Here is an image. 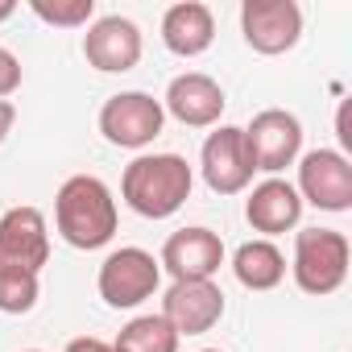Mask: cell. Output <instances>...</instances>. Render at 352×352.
Here are the masks:
<instances>
[{"label":"cell","instance_id":"1","mask_svg":"<svg viewBox=\"0 0 352 352\" xmlns=\"http://www.w3.org/2000/svg\"><path fill=\"white\" fill-rule=\"evenodd\" d=\"M195 187V174L179 153H141L120 174V199L145 220H170Z\"/></svg>","mask_w":352,"mask_h":352},{"label":"cell","instance_id":"2","mask_svg":"<svg viewBox=\"0 0 352 352\" xmlns=\"http://www.w3.org/2000/svg\"><path fill=\"white\" fill-rule=\"evenodd\" d=\"M54 224L71 249H104L116 236V199L96 174H71L54 195Z\"/></svg>","mask_w":352,"mask_h":352},{"label":"cell","instance_id":"3","mask_svg":"<svg viewBox=\"0 0 352 352\" xmlns=\"http://www.w3.org/2000/svg\"><path fill=\"white\" fill-rule=\"evenodd\" d=\"M348 257H352V245L344 232L336 228H302L294 236V261H290V274L298 282L302 294H336L348 278Z\"/></svg>","mask_w":352,"mask_h":352},{"label":"cell","instance_id":"4","mask_svg":"<svg viewBox=\"0 0 352 352\" xmlns=\"http://www.w3.org/2000/svg\"><path fill=\"white\" fill-rule=\"evenodd\" d=\"M96 286H100V298H104L112 311H133V307H141L145 298L157 294V286H162V265H157L153 253H145V249H137V245H124V249H112V253L104 257Z\"/></svg>","mask_w":352,"mask_h":352},{"label":"cell","instance_id":"5","mask_svg":"<svg viewBox=\"0 0 352 352\" xmlns=\"http://www.w3.org/2000/svg\"><path fill=\"white\" fill-rule=\"evenodd\" d=\"M166 124L162 100H153L149 91H116L112 100H104L100 108V133L120 145V149H145L157 141Z\"/></svg>","mask_w":352,"mask_h":352},{"label":"cell","instance_id":"6","mask_svg":"<svg viewBox=\"0 0 352 352\" xmlns=\"http://www.w3.org/2000/svg\"><path fill=\"white\" fill-rule=\"evenodd\" d=\"M298 199L319 212L352 208V162L340 149H311L298 157Z\"/></svg>","mask_w":352,"mask_h":352},{"label":"cell","instance_id":"7","mask_svg":"<svg viewBox=\"0 0 352 352\" xmlns=\"http://www.w3.org/2000/svg\"><path fill=\"white\" fill-rule=\"evenodd\" d=\"M199 170H204V183L216 195H241L257 174V166L249 157V145H245V129L220 124L216 133H208L204 153H199Z\"/></svg>","mask_w":352,"mask_h":352},{"label":"cell","instance_id":"8","mask_svg":"<svg viewBox=\"0 0 352 352\" xmlns=\"http://www.w3.org/2000/svg\"><path fill=\"white\" fill-rule=\"evenodd\" d=\"M241 34L257 54H286L302 38V9L294 0H245Z\"/></svg>","mask_w":352,"mask_h":352},{"label":"cell","instance_id":"9","mask_svg":"<svg viewBox=\"0 0 352 352\" xmlns=\"http://www.w3.org/2000/svg\"><path fill=\"white\" fill-rule=\"evenodd\" d=\"M245 145H249V157H253L257 170L278 174V170L298 162V153H302V124L286 108H265V112H257L249 120Z\"/></svg>","mask_w":352,"mask_h":352},{"label":"cell","instance_id":"10","mask_svg":"<svg viewBox=\"0 0 352 352\" xmlns=\"http://www.w3.org/2000/svg\"><path fill=\"white\" fill-rule=\"evenodd\" d=\"M50 261V228L38 208H9L0 216V270L42 274Z\"/></svg>","mask_w":352,"mask_h":352},{"label":"cell","instance_id":"11","mask_svg":"<svg viewBox=\"0 0 352 352\" xmlns=\"http://www.w3.org/2000/svg\"><path fill=\"white\" fill-rule=\"evenodd\" d=\"M157 265L174 278V282H212L224 265V241L212 228H179L170 232L162 245Z\"/></svg>","mask_w":352,"mask_h":352},{"label":"cell","instance_id":"12","mask_svg":"<svg viewBox=\"0 0 352 352\" xmlns=\"http://www.w3.org/2000/svg\"><path fill=\"white\" fill-rule=\"evenodd\" d=\"M174 331L183 336H204L224 319V290L216 282H174L162 298L157 311Z\"/></svg>","mask_w":352,"mask_h":352},{"label":"cell","instance_id":"13","mask_svg":"<svg viewBox=\"0 0 352 352\" xmlns=\"http://www.w3.org/2000/svg\"><path fill=\"white\" fill-rule=\"evenodd\" d=\"M224 87L204 75V71H187V75H174L170 87H166V100H162V112H170L179 124L187 129H212L220 124L224 116Z\"/></svg>","mask_w":352,"mask_h":352},{"label":"cell","instance_id":"14","mask_svg":"<svg viewBox=\"0 0 352 352\" xmlns=\"http://www.w3.org/2000/svg\"><path fill=\"white\" fill-rule=\"evenodd\" d=\"M83 58L104 75H124L141 63V30L129 17H100L83 34Z\"/></svg>","mask_w":352,"mask_h":352},{"label":"cell","instance_id":"15","mask_svg":"<svg viewBox=\"0 0 352 352\" xmlns=\"http://www.w3.org/2000/svg\"><path fill=\"white\" fill-rule=\"evenodd\" d=\"M245 220L253 224V232H261V241L290 232L302 220V199H298L294 183H286V179L257 183L253 195L245 199Z\"/></svg>","mask_w":352,"mask_h":352},{"label":"cell","instance_id":"16","mask_svg":"<svg viewBox=\"0 0 352 352\" xmlns=\"http://www.w3.org/2000/svg\"><path fill=\"white\" fill-rule=\"evenodd\" d=\"M162 42H166L170 54H179V58H199L216 42V17H212V9L199 5V0L170 5L166 17H162Z\"/></svg>","mask_w":352,"mask_h":352},{"label":"cell","instance_id":"17","mask_svg":"<svg viewBox=\"0 0 352 352\" xmlns=\"http://www.w3.org/2000/svg\"><path fill=\"white\" fill-rule=\"evenodd\" d=\"M232 274L245 290H274L286 278V257L274 241H245L232 253Z\"/></svg>","mask_w":352,"mask_h":352},{"label":"cell","instance_id":"18","mask_svg":"<svg viewBox=\"0 0 352 352\" xmlns=\"http://www.w3.org/2000/svg\"><path fill=\"white\" fill-rule=\"evenodd\" d=\"M116 352H179V331H174L162 315H137L120 327Z\"/></svg>","mask_w":352,"mask_h":352},{"label":"cell","instance_id":"19","mask_svg":"<svg viewBox=\"0 0 352 352\" xmlns=\"http://www.w3.org/2000/svg\"><path fill=\"white\" fill-rule=\"evenodd\" d=\"M38 294H42L38 274L0 270V311H5V315H30L38 307Z\"/></svg>","mask_w":352,"mask_h":352},{"label":"cell","instance_id":"20","mask_svg":"<svg viewBox=\"0 0 352 352\" xmlns=\"http://www.w3.org/2000/svg\"><path fill=\"white\" fill-rule=\"evenodd\" d=\"M30 13L46 25H58V30H79V25H91L96 17V0H30Z\"/></svg>","mask_w":352,"mask_h":352},{"label":"cell","instance_id":"21","mask_svg":"<svg viewBox=\"0 0 352 352\" xmlns=\"http://www.w3.org/2000/svg\"><path fill=\"white\" fill-rule=\"evenodd\" d=\"M63 352H116L108 340H96V336H79V340H71Z\"/></svg>","mask_w":352,"mask_h":352},{"label":"cell","instance_id":"22","mask_svg":"<svg viewBox=\"0 0 352 352\" xmlns=\"http://www.w3.org/2000/svg\"><path fill=\"white\" fill-rule=\"evenodd\" d=\"M13 120H17V108H13L9 100H0V141L13 133Z\"/></svg>","mask_w":352,"mask_h":352},{"label":"cell","instance_id":"23","mask_svg":"<svg viewBox=\"0 0 352 352\" xmlns=\"http://www.w3.org/2000/svg\"><path fill=\"white\" fill-rule=\"evenodd\" d=\"M17 13V5H13V0H0V21H9Z\"/></svg>","mask_w":352,"mask_h":352},{"label":"cell","instance_id":"24","mask_svg":"<svg viewBox=\"0 0 352 352\" xmlns=\"http://www.w3.org/2000/svg\"><path fill=\"white\" fill-rule=\"evenodd\" d=\"M199 352H220V348H199Z\"/></svg>","mask_w":352,"mask_h":352},{"label":"cell","instance_id":"25","mask_svg":"<svg viewBox=\"0 0 352 352\" xmlns=\"http://www.w3.org/2000/svg\"><path fill=\"white\" fill-rule=\"evenodd\" d=\"M25 352H38V348H25Z\"/></svg>","mask_w":352,"mask_h":352}]
</instances>
